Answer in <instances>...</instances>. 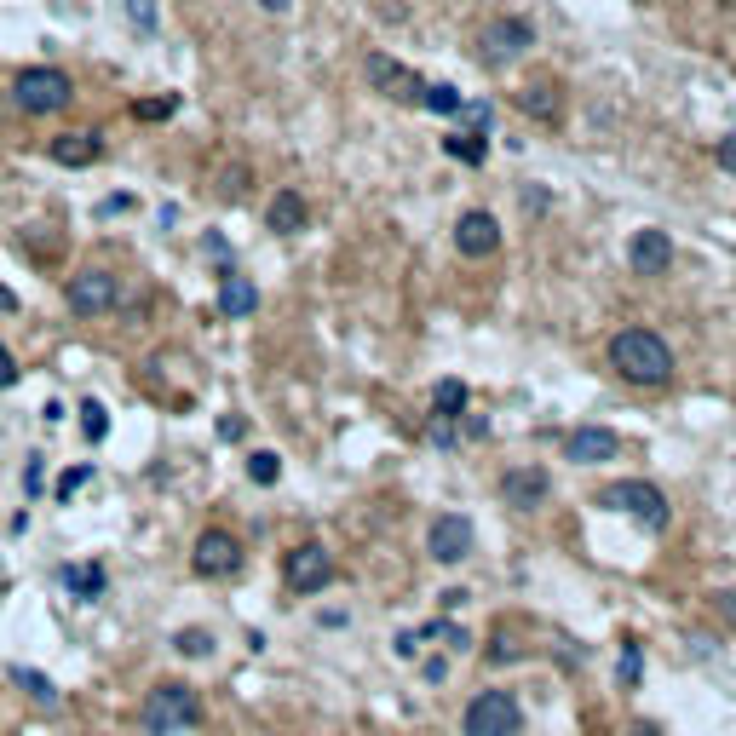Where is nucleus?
Returning <instances> with one entry per match:
<instances>
[{
	"mask_svg": "<svg viewBox=\"0 0 736 736\" xmlns=\"http://www.w3.org/2000/svg\"><path fill=\"white\" fill-rule=\"evenodd\" d=\"M610 368H616L627 386H667L673 380V351L656 328H621L610 340Z\"/></svg>",
	"mask_w": 736,
	"mask_h": 736,
	"instance_id": "nucleus-1",
	"label": "nucleus"
},
{
	"mask_svg": "<svg viewBox=\"0 0 736 736\" xmlns=\"http://www.w3.org/2000/svg\"><path fill=\"white\" fill-rule=\"evenodd\" d=\"M138 719H144V731L150 736H179V731H190V725L202 719V696H196L190 685H179V679H167V685H156L150 696H144Z\"/></svg>",
	"mask_w": 736,
	"mask_h": 736,
	"instance_id": "nucleus-2",
	"label": "nucleus"
},
{
	"mask_svg": "<svg viewBox=\"0 0 736 736\" xmlns=\"http://www.w3.org/2000/svg\"><path fill=\"white\" fill-rule=\"evenodd\" d=\"M598 506L627 512V518H639L644 529H667V495L644 478H621V483H610V489H598Z\"/></svg>",
	"mask_w": 736,
	"mask_h": 736,
	"instance_id": "nucleus-3",
	"label": "nucleus"
},
{
	"mask_svg": "<svg viewBox=\"0 0 736 736\" xmlns=\"http://www.w3.org/2000/svg\"><path fill=\"white\" fill-rule=\"evenodd\" d=\"M466 736H518L524 731V708L512 690H478L472 708H466Z\"/></svg>",
	"mask_w": 736,
	"mask_h": 736,
	"instance_id": "nucleus-4",
	"label": "nucleus"
},
{
	"mask_svg": "<svg viewBox=\"0 0 736 736\" xmlns=\"http://www.w3.org/2000/svg\"><path fill=\"white\" fill-rule=\"evenodd\" d=\"M12 98H18V110L23 115H52V110H64L69 98H75V87H69V75L64 69H23L18 81H12Z\"/></svg>",
	"mask_w": 736,
	"mask_h": 736,
	"instance_id": "nucleus-5",
	"label": "nucleus"
},
{
	"mask_svg": "<svg viewBox=\"0 0 736 736\" xmlns=\"http://www.w3.org/2000/svg\"><path fill=\"white\" fill-rule=\"evenodd\" d=\"M483 64L489 69H501V64H512V58H524L529 46H535V29H529V18H495L489 29H483Z\"/></svg>",
	"mask_w": 736,
	"mask_h": 736,
	"instance_id": "nucleus-6",
	"label": "nucleus"
},
{
	"mask_svg": "<svg viewBox=\"0 0 736 736\" xmlns=\"http://www.w3.org/2000/svg\"><path fill=\"white\" fill-rule=\"evenodd\" d=\"M64 294H69L75 317H104V311H115V299H121V282L110 271H81V276H69Z\"/></svg>",
	"mask_w": 736,
	"mask_h": 736,
	"instance_id": "nucleus-7",
	"label": "nucleus"
},
{
	"mask_svg": "<svg viewBox=\"0 0 736 736\" xmlns=\"http://www.w3.org/2000/svg\"><path fill=\"white\" fill-rule=\"evenodd\" d=\"M368 81H374V92H386L391 104H420V92H426V81L409 64H397L391 52H368Z\"/></svg>",
	"mask_w": 736,
	"mask_h": 736,
	"instance_id": "nucleus-8",
	"label": "nucleus"
},
{
	"mask_svg": "<svg viewBox=\"0 0 736 736\" xmlns=\"http://www.w3.org/2000/svg\"><path fill=\"white\" fill-rule=\"evenodd\" d=\"M282 575H288V587H294V593H322V587L334 581V558H328L317 541H305V547L288 552Z\"/></svg>",
	"mask_w": 736,
	"mask_h": 736,
	"instance_id": "nucleus-9",
	"label": "nucleus"
},
{
	"mask_svg": "<svg viewBox=\"0 0 736 736\" xmlns=\"http://www.w3.org/2000/svg\"><path fill=\"white\" fill-rule=\"evenodd\" d=\"M190 564H196V575H236V570H242V547H236V535H230V529H202Z\"/></svg>",
	"mask_w": 736,
	"mask_h": 736,
	"instance_id": "nucleus-10",
	"label": "nucleus"
},
{
	"mask_svg": "<svg viewBox=\"0 0 736 736\" xmlns=\"http://www.w3.org/2000/svg\"><path fill=\"white\" fill-rule=\"evenodd\" d=\"M455 248L466 253V259H489V253L501 248V219H495V213H483V207L460 213V225H455Z\"/></svg>",
	"mask_w": 736,
	"mask_h": 736,
	"instance_id": "nucleus-11",
	"label": "nucleus"
},
{
	"mask_svg": "<svg viewBox=\"0 0 736 736\" xmlns=\"http://www.w3.org/2000/svg\"><path fill=\"white\" fill-rule=\"evenodd\" d=\"M426 552H432L437 564H460V558L472 552V524H466L460 512H443L432 524V535H426Z\"/></svg>",
	"mask_w": 736,
	"mask_h": 736,
	"instance_id": "nucleus-12",
	"label": "nucleus"
},
{
	"mask_svg": "<svg viewBox=\"0 0 736 736\" xmlns=\"http://www.w3.org/2000/svg\"><path fill=\"white\" fill-rule=\"evenodd\" d=\"M627 265L639 276H667V265H673V242H667V230L644 225L633 242H627Z\"/></svg>",
	"mask_w": 736,
	"mask_h": 736,
	"instance_id": "nucleus-13",
	"label": "nucleus"
},
{
	"mask_svg": "<svg viewBox=\"0 0 736 736\" xmlns=\"http://www.w3.org/2000/svg\"><path fill=\"white\" fill-rule=\"evenodd\" d=\"M547 472L541 466H512L501 478V495H506V506H518V512H535V506L547 501Z\"/></svg>",
	"mask_w": 736,
	"mask_h": 736,
	"instance_id": "nucleus-14",
	"label": "nucleus"
},
{
	"mask_svg": "<svg viewBox=\"0 0 736 736\" xmlns=\"http://www.w3.org/2000/svg\"><path fill=\"white\" fill-rule=\"evenodd\" d=\"M616 455V432L610 426H575L570 437H564V460H575V466H598V460Z\"/></svg>",
	"mask_w": 736,
	"mask_h": 736,
	"instance_id": "nucleus-15",
	"label": "nucleus"
},
{
	"mask_svg": "<svg viewBox=\"0 0 736 736\" xmlns=\"http://www.w3.org/2000/svg\"><path fill=\"white\" fill-rule=\"evenodd\" d=\"M98 156H104V138L98 133H58L52 138V161L58 167H92Z\"/></svg>",
	"mask_w": 736,
	"mask_h": 736,
	"instance_id": "nucleus-16",
	"label": "nucleus"
},
{
	"mask_svg": "<svg viewBox=\"0 0 736 736\" xmlns=\"http://www.w3.org/2000/svg\"><path fill=\"white\" fill-rule=\"evenodd\" d=\"M305 219H311L305 196H299V190H276V202H271V213H265V225H271L276 236H294V230H305Z\"/></svg>",
	"mask_w": 736,
	"mask_h": 736,
	"instance_id": "nucleus-17",
	"label": "nucleus"
},
{
	"mask_svg": "<svg viewBox=\"0 0 736 736\" xmlns=\"http://www.w3.org/2000/svg\"><path fill=\"white\" fill-rule=\"evenodd\" d=\"M253 305H259V288H253L248 276L225 271V282H219V311H225V317H253Z\"/></svg>",
	"mask_w": 736,
	"mask_h": 736,
	"instance_id": "nucleus-18",
	"label": "nucleus"
},
{
	"mask_svg": "<svg viewBox=\"0 0 736 736\" xmlns=\"http://www.w3.org/2000/svg\"><path fill=\"white\" fill-rule=\"evenodd\" d=\"M518 110L535 115V121H558V110H564V98H558V81H529V87L518 92Z\"/></svg>",
	"mask_w": 736,
	"mask_h": 736,
	"instance_id": "nucleus-19",
	"label": "nucleus"
},
{
	"mask_svg": "<svg viewBox=\"0 0 736 736\" xmlns=\"http://www.w3.org/2000/svg\"><path fill=\"white\" fill-rule=\"evenodd\" d=\"M443 156H449V161H460V167H478V161L489 156V144H483V133H478V127H460V133H449V138H443Z\"/></svg>",
	"mask_w": 736,
	"mask_h": 736,
	"instance_id": "nucleus-20",
	"label": "nucleus"
},
{
	"mask_svg": "<svg viewBox=\"0 0 736 736\" xmlns=\"http://www.w3.org/2000/svg\"><path fill=\"white\" fill-rule=\"evenodd\" d=\"M58 581H64L75 598H87V604H92V598H104V570H98V564H64Z\"/></svg>",
	"mask_w": 736,
	"mask_h": 736,
	"instance_id": "nucleus-21",
	"label": "nucleus"
},
{
	"mask_svg": "<svg viewBox=\"0 0 736 736\" xmlns=\"http://www.w3.org/2000/svg\"><path fill=\"white\" fill-rule=\"evenodd\" d=\"M12 685H18L35 708H58V685H52L46 673H35V667H12Z\"/></svg>",
	"mask_w": 736,
	"mask_h": 736,
	"instance_id": "nucleus-22",
	"label": "nucleus"
},
{
	"mask_svg": "<svg viewBox=\"0 0 736 736\" xmlns=\"http://www.w3.org/2000/svg\"><path fill=\"white\" fill-rule=\"evenodd\" d=\"M460 409H466V386H460V380H437L432 386V414L437 420H460Z\"/></svg>",
	"mask_w": 736,
	"mask_h": 736,
	"instance_id": "nucleus-23",
	"label": "nucleus"
},
{
	"mask_svg": "<svg viewBox=\"0 0 736 736\" xmlns=\"http://www.w3.org/2000/svg\"><path fill=\"white\" fill-rule=\"evenodd\" d=\"M81 432H87V443H104V432H110V414H104V403H98V397H87V403H81Z\"/></svg>",
	"mask_w": 736,
	"mask_h": 736,
	"instance_id": "nucleus-24",
	"label": "nucleus"
},
{
	"mask_svg": "<svg viewBox=\"0 0 736 736\" xmlns=\"http://www.w3.org/2000/svg\"><path fill=\"white\" fill-rule=\"evenodd\" d=\"M420 104H426V110H437V115H455L460 110V92L455 87H443V81H426V92H420Z\"/></svg>",
	"mask_w": 736,
	"mask_h": 736,
	"instance_id": "nucleus-25",
	"label": "nucleus"
},
{
	"mask_svg": "<svg viewBox=\"0 0 736 736\" xmlns=\"http://www.w3.org/2000/svg\"><path fill=\"white\" fill-rule=\"evenodd\" d=\"M173 650L179 656H213V633L207 627H184L179 639H173Z\"/></svg>",
	"mask_w": 736,
	"mask_h": 736,
	"instance_id": "nucleus-26",
	"label": "nucleus"
},
{
	"mask_svg": "<svg viewBox=\"0 0 736 736\" xmlns=\"http://www.w3.org/2000/svg\"><path fill=\"white\" fill-rule=\"evenodd\" d=\"M248 478L253 483H276L282 478V460H276L271 449H259V455H248Z\"/></svg>",
	"mask_w": 736,
	"mask_h": 736,
	"instance_id": "nucleus-27",
	"label": "nucleus"
},
{
	"mask_svg": "<svg viewBox=\"0 0 736 736\" xmlns=\"http://www.w3.org/2000/svg\"><path fill=\"white\" fill-rule=\"evenodd\" d=\"M173 110H179V98H144V104H133L138 121H167Z\"/></svg>",
	"mask_w": 736,
	"mask_h": 736,
	"instance_id": "nucleus-28",
	"label": "nucleus"
},
{
	"mask_svg": "<svg viewBox=\"0 0 736 736\" xmlns=\"http://www.w3.org/2000/svg\"><path fill=\"white\" fill-rule=\"evenodd\" d=\"M127 18H133V29L156 35V0H127Z\"/></svg>",
	"mask_w": 736,
	"mask_h": 736,
	"instance_id": "nucleus-29",
	"label": "nucleus"
},
{
	"mask_svg": "<svg viewBox=\"0 0 736 736\" xmlns=\"http://www.w3.org/2000/svg\"><path fill=\"white\" fill-rule=\"evenodd\" d=\"M92 483V466H69L64 478H58V501H69V495H75V489H87Z\"/></svg>",
	"mask_w": 736,
	"mask_h": 736,
	"instance_id": "nucleus-30",
	"label": "nucleus"
},
{
	"mask_svg": "<svg viewBox=\"0 0 736 736\" xmlns=\"http://www.w3.org/2000/svg\"><path fill=\"white\" fill-rule=\"evenodd\" d=\"M621 685H627V690L639 685V644H633V639L621 644Z\"/></svg>",
	"mask_w": 736,
	"mask_h": 736,
	"instance_id": "nucleus-31",
	"label": "nucleus"
},
{
	"mask_svg": "<svg viewBox=\"0 0 736 736\" xmlns=\"http://www.w3.org/2000/svg\"><path fill=\"white\" fill-rule=\"evenodd\" d=\"M23 489H29V495H41V489H46V466H41V455H29V466H23Z\"/></svg>",
	"mask_w": 736,
	"mask_h": 736,
	"instance_id": "nucleus-32",
	"label": "nucleus"
},
{
	"mask_svg": "<svg viewBox=\"0 0 736 736\" xmlns=\"http://www.w3.org/2000/svg\"><path fill=\"white\" fill-rule=\"evenodd\" d=\"M460 121H466V127H478V133H483V127H489V104H460Z\"/></svg>",
	"mask_w": 736,
	"mask_h": 736,
	"instance_id": "nucleus-33",
	"label": "nucleus"
},
{
	"mask_svg": "<svg viewBox=\"0 0 736 736\" xmlns=\"http://www.w3.org/2000/svg\"><path fill=\"white\" fill-rule=\"evenodd\" d=\"M12 380H18V357H12V351L0 345V391L12 386Z\"/></svg>",
	"mask_w": 736,
	"mask_h": 736,
	"instance_id": "nucleus-34",
	"label": "nucleus"
},
{
	"mask_svg": "<svg viewBox=\"0 0 736 736\" xmlns=\"http://www.w3.org/2000/svg\"><path fill=\"white\" fill-rule=\"evenodd\" d=\"M719 167H725V173H736V133L719 138Z\"/></svg>",
	"mask_w": 736,
	"mask_h": 736,
	"instance_id": "nucleus-35",
	"label": "nucleus"
},
{
	"mask_svg": "<svg viewBox=\"0 0 736 736\" xmlns=\"http://www.w3.org/2000/svg\"><path fill=\"white\" fill-rule=\"evenodd\" d=\"M0 311H18V294H12V288H0Z\"/></svg>",
	"mask_w": 736,
	"mask_h": 736,
	"instance_id": "nucleus-36",
	"label": "nucleus"
},
{
	"mask_svg": "<svg viewBox=\"0 0 736 736\" xmlns=\"http://www.w3.org/2000/svg\"><path fill=\"white\" fill-rule=\"evenodd\" d=\"M259 6H265V12H288V6H294V0H259Z\"/></svg>",
	"mask_w": 736,
	"mask_h": 736,
	"instance_id": "nucleus-37",
	"label": "nucleus"
},
{
	"mask_svg": "<svg viewBox=\"0 0 736 736\" xmlns=\"http://www.w3.org/2000/svg\"><path fill=\"white\" fill-rule=\"evenodd\" d=\"M725 616H731V621H736V593H725Z\"/></svg>",
	"mask_w": 736,
	"mask_h": 736,
	"instance_id": "nucleus-38",
	"label": "nucleus"
},
{
	"mask_svg": "<svg viewBox=\"0 0 736 736\" xmlns=\"http://www.w3.org/2000/svg\"><path fill=\"white\" fill-rule=\"evenodd\" d=\"M633 736H662V731H656V725H639V731H633Z\"/></svg>",
	"mask_w": 736,
	"mask_h": 736,
	"instance_id": "nucleus-39",
	"label": "nucleus"
}]
</instances>
